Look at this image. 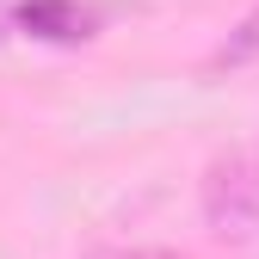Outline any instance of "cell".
I'll return each instance as SVG.
<instances>
[{
    "label": "cell",
    "mask_w": 259,
    "mask_h": 259,
    "mask_svg": "<svg viewBox=\"0 0 259 259\" xmlns=\"http://www.w3.org/2000/svg\"><path fill=\"white\" fill-rule=\"evenodd\" d=\"M13 25L31 31V37H44V44H87L99 31V13L80 7V0H25L13 13Z\"/></svg>",
    "instance_id": "7a4b0ae2"
},
{
    "label": "cell",
    "mask_w": 259,
    "mask_h": 259,
    "mask_svg": "<svg viewBox=\"0 0 259 259\" xmlns=\"http://www.w3.org/2000/svg\"><path fill=\"white\" fill-rule=\"evenodd\" d=\"M253 62H259V0L235 19V31L210 50L204 68H210V74H241V68H253Z\"/></svg>",
    "instance_id": "3957f363"
},
{
    "label": "cell",
    "mask_w": 259,
    "mask_h": 259,
    "mask_svg": "<svg viewBox=\"0 0 259 259\" xmlns=\"http://www.w3.org/2000/svg\"><path fill=\"white\" fill-rule=\"evenodd\" d=\"M7 31H13V13H7V0H0V37H7Z\"/></svg>",
    "instance_id": "5b68a950"
},
{
    "label": "cell",
    "mask_w": 259,
    "mask_h": 259,
    "mask_svg": "<svg viewBox=\"0 0 259 259\" xmlns=\"http://www.w3.org/2000/svg\"><path fill=\"white\" fill-rule=\"evenodd\" d=\"M204 229L216 241H253L259 235V148H229L204 167Z\"/></svg>",
    "instance_id": "6da1fadb"
},
{
    "label": "cell",
    "mask_w": 259,
    "mask_h": 259,
    "mask_svg": "<svg viewBox=\"0 0 259 259\" xmlns=\"http://www.w3.org/2000/svg\"><path fill=\"white\" fill-rule=\"evenodd\" d=\"M87 259H179L173 247H142V241H130V247H93Z\"/></svg>",
    "instance_id": "277c9868"
}]
</instances>
